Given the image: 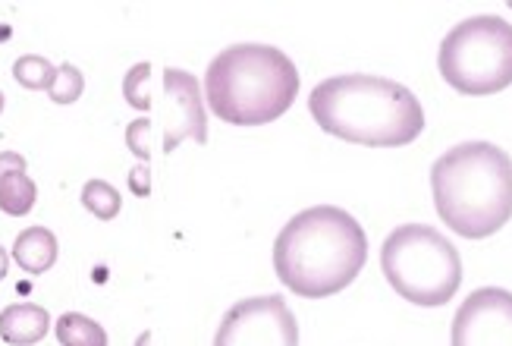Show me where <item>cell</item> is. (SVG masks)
Returning a JSON list of instances; mask_svg holds the SVG:
<instances>
[{"mask_svg":"<svg viewBox=\"0 0 512 346\" xmlns=\"http://www.w3.org/2000/svg\"><path fill=\"white\" fill-rule=\"evenodd\" d=\"M368 236L349 211L318 205L299 211L274 243V268L286 290L302 299H327L362 274Z\"/></svg>","mask_w":512,"mask_h":346,"instance_id":"cell-1","label":"cell"},{"mask_svg":"<svg viewBox=\"0 0 512 346\" xmlns=\"http://www.w3.org/2000/svg\"><path fill=\"white\" fill-rule=\"evenodd\" d=\"M308 111L324 133L368 148L409 145L425 129V111L406 85L365 73L324 79L311 92Z\"/></svg>","mask_w":512,"mask_h":346,"instance_id":"cell-2","label":"cell"},{"mask_svg":"<svg viewBox=\"0 0 512 346\" xmlns=\"http://www.w3.org/2000/svg\"><path fill=\"white\" fill-rule=\"evenodd\" d=\"M440 221L465 240H484L512 218V161L491 142H462L431 170Z\"/></svg>","mask_w":512,"mask_h":346,"instance_id":"cell-3","label":"cell"},{"mask_svg":"<svg viewBox=\"0 0 512 346\" xmlns=\"http://www.w3.org/2000/svg\"><path fill=\"white\" fill-rule=\"evenodd\" d=\"M299 95V70L280 48L236 45L220 51L205 73L208 107L233 126H264L283 117Z\"/></svg>","mask_w":512,"mask_h":346,"instance_id":"cell-4","label":"cell"},{"mask_svg":"<svg viewBox=\"0 0 512 346\" xmlns=\"http://www.w3.org/2000/svg\"><path fill=\"white\" fill-rule=\"evenodd\" d=\"M381 268L399 296L425 309L447 306L462 284L456 246L428 224L396 227L384 240Z\"/></svg>","mask_w":512,"mask_h":346,"instance_id":"cell-5","label":"cell"},{"mask_svg":"<svg viewBox=\"0 0 512 346\" xmlns=\"http://www.w3.org/2000/svg\"><path fill=\"white\" fill-rule=\"evenodd\" d=\"M440 76L462 95H497L512 85V23L475 16L443 38Z\"/></svg>","mask_w":512,"mask_h":346,"instance_id":"cell-6","label":"cell"},{"mask_svg":"<svg viewBox=\"0 0 512 346\" xmlns=\"http://www.w3.org/2000/svg\"><path fill=\"white\" fill-rule=\"evenodd\" d=\"M214 346H299V324L280 296H252L224 315Z\"/></svg>","mask_w":512,"mask_h":346,"instance_id":"cell-7","label":"cell"},{"mask_svg":"<svg viewBox=\"0 0 512 346\" xmlns=\"http://www.w3.org/2000/svg\"><path fill=\"white\" fill-rule=\"evenodd\" d=\"M453 346H512V293L481 287L453 318Z\"/></svg>","mask_w":512,"mask_h":346,"instance_id":"cell-8","label":"cell"},{"mask_svg":"<svg viewBox=\"0 0 512 346\" xmlns=\"http://www.w3.org/2000/svg\"><path fill=\"white\" fill-rule=\"evenodd\" d=\"M164 155L180 145L183 139H195L198 145L208 142V117H205V101L198 79L183 70H164Z\"/></svg>","mask_w":512,"mask_h":346,"instance_id":"cell-9","label":"cell"},{"mask_svg":"<svg viewBox=\"0 0 512 346\" xmlns=\"http://www.w3.org/2000/svg\"><path fill=\"white\" fill-rule=\"evenodd\" d=\"M51 328V315L35 302H16L0 312V340L10 346H35Z\"/></svg>","mask_w":512,"mask_h":346,"instance_id":"cell-10","label":"cell"},{"mask_svg":"<svg viewBox=\"0 0 512 346\" xmlns=\"http://www.w3.org/2000/svg\"><path fill=\"white\" fill-rule=\"evenodd\" d=\"M13 258L26 274H44L57 262V236L48 227H29L16 236Z\"/></svg>","mask_w":512,"mask_h":346,"instance_id":"cell-11","label":"cell"},{"mask_svg":"<svg viewBox=\"0 0 512 346\" xmlns=\"http://www.w3.org/2000/svg\"><path fill=\"white\" fill-rule=\"evenodd\" d=\"M60 346H107V331L95 318H88L82 312H66L54 324Z\"/></svg>","mask_w":512,"mask_h":346,"instance_id":"cell-12","label":"cell"},{"mask_svg":"<svg viewBox=\"0 0 512 346\" xmlns=\"http://www.w3.org/2000/svg\"><path fill=\"white\" fill-rule=\"evenodd\" d=\"M38 199V186L29 173H10V177L0 180V211L10 214V218H22L35 208Z\"/></svg>","mask_w":512,"mask_h":346,"instance_id":"cell-13","label":"cell"},{"mask_svg":"<svg viewBox=\"0 0 512 346\" xmlns=\"http://www.w3.org/2000/svg\"><path fill=\"white\" fill-rule=\"evenodd\" d=\"M13 79L22 85V89H29V92H48L54 79H57V67L51 60H44L38 54H26V57H19L13 63Z\"/></svg>","mask_w":512,"mask_h":346,"instance_id":"cell-14","label":"cell"},{"mask_svg":"<svg viewBox=\"0 0 512 346\" xmlns=\"http://www.w3.org/2000/svg\"><path fill=\"white\" fill-rule=\"evenodd\" d=\"M82 205L95 214L98 221H114L120 208H123V199H120V192L104 183V180H88L82 186Z\"/></svg>","mask_w":512,"mask_h":346,"instance_id":"cell-15","label":"cell"},{"mask_svg":"<svg viewBox=\"0 0 512 346\" xmlns=\"http://www.w3.org/2000/svg\"><path fill=\"white\" fill-rule=\"evenodd\" d=\"M82 92H85V79H82V73L73 67V63H63V67H57V79L48 89V98L54 104H73V101L82 98Z\"/></svg>","mask_w":512,"mask_h":346,"instance_id":"cell-16","label":"cell"},{"mask_svg":"<svg viewBox=\"0 0 512 346\" xmlns=\"http://www.w3.org/2000/svg\"><path fill=\"white\" fill-rule=\"evenodd\" d=\"M148 82H151V63H136V67H132L123 79V95L132 107H136V111H151Z\"/></svg>","mask_w":512,"mask_h":346,"instance_id":"cell-17","label":"cell"},{"mask_svg":"<svg viewBox=\"0 0 512 346\" xmlns=\"http://www.w3.org/2000/svg\"><path fill=\"white\" fill-rule=\"evenodd\" d=\"M151 133H154V123L145 120V117L142 120H132L129 129H126V145H129V151L142 164H148V158H151Z\"/></svg>","mask_w":512,"mask_h":346,"instance_id":"cell-18","label":"cell"},{"mask_svg":"<svg viewBox=\"0 0 512 346\" xmlns=\"http://www.w3.org/2000/svg\"><path fill=\"white\" fill-rule=\"evenodd\" d=\"M129 189L136 192L139 199L151 196V170H148V164H139V167L129 170Z\"/></svg>","mask_w":512,"mask_h":346,"instance_id":"cell-19","label":"cell"},{"mask_svg":"<svg viewBox=\"0 0 512 346\" xmlns=\"http://www.w3.org/2000/svg\"><path fill=\"white\" fill-rule=\"evenodd\" d=\"M10 173H26V158L16 155V151H0V180L10 177Z\"/></svg>","mask_w":512,"mask_h":346,"instance_id":"cell-20","label":"cell"},{"mask_svg":"<svg viewBox=\"0 0 512 346\" xmlns=\"http://www.w3.org/2000/svg\"><path fill=\"white\" fill-rule=\"evenodd\" d=\"M7 271H10V255H7V249L0 246V280L7 277Z\"/></svg>","mask_w":512,"mask_h":346,"instance_id":"cell-21","label":"cell"},{"mask_svg":"<svg viewBox=\"0 0 512 346\" xmlns=\"http://www.w3.org/2000/svg\"><path fill=\"white\" fill-rule=\"evenodd\" d=\"M0 114H4V92H0Z\"/></svg>","mask_w":512,"mask_h":346,"instance_id":"cell-22","label":"cell"}]
</instances>
